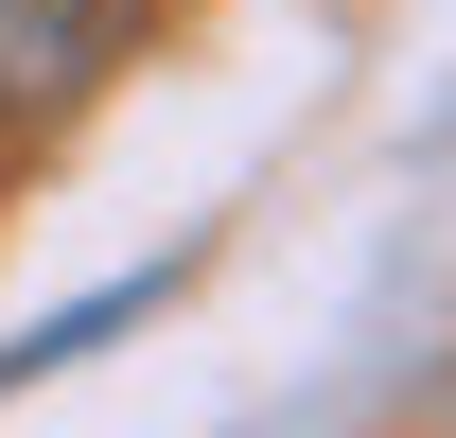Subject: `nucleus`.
Here are the masks:
<instances>
[{
	"label": "nucleus",
	"instance_id": "nucleus-1",
	"mask_svg": "<svg viewBox=\"0 0 456 438\" xmlns=\"http://www.w3.org/2000/svg\"><path fill=\"white\" fill-rule=\"evenodd\" d=\"M159 0H0V123H36V106H70L88 70L141 36Z\"/></svg>",
	"mask_w": 456,
	"mask_h": 438
}]
</instances>
